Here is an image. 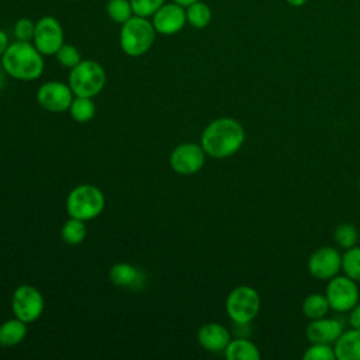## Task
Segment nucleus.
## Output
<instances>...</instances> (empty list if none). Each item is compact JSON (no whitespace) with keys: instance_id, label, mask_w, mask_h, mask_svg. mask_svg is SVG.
Listing matches in <instances>:
<instances>
[{"instance_id":"nucleus-1","label":"nucleus","mask_w":360,"mask_h":360,"mask_svg":"<svg viewBox=\"0 0 360 360\" xmlns=\"http://www.w3.org/2000/svg\"><path fill=\"white\" fill-rule=\"evenodd\" d=\"M245 142V129L239 121L221 117L210 122L201 135V146L205 155L224 159L236 153Z\"/></svg>"},{"instance_id":"nucleus-2","label":"nucleus","mask_w":360,"mask_h":360,"mask_svg":"<svg viewBox=\"0 0 360 360\" xmlns=\"http://www.w3.org/2000/svg\"><path fill=\"white\" fill-rule=\"evenodd\" d=\"M44 55L31 42L14 41L8 44L1 58L6 73L18 80H35L44 72Z\"/></svg>"},{"instance_id":"nucleus-3","label":"nucleus","mask_w":360,"mask_h":360,"mask_svg":"<svg viewBox=\"0 0 360 360\" xmlns=\"http://www.w3.org/2000/svg\"><path fill=\"white\" fill-rule=\"evenodd\" d=\"M156 34L149 18L132 15L128 21L121 24L120 46L128 56H142L152 48Z\"/></svg>"},{"instance_id":"nucleus-4","label":"nucleus","mask_w":360,"mask_h":360,"mask_svg":"<svg viewBox=\"0 0 360 360\" xmlns=\"http://www.w3.org/2000/svg\"><path fill=\"white\" fill-rule=\"evenodd\" d=\"M105 84L104 68L91 59L80 60L69 73V87L75 96L94 97Z\"/></svg>"},{"instance_id":"nucleus-5","label":"nucleus","mask_w":360,"mask_h":360,"mask_svg":"<svg viewBox=\"0 0 360 360\" xmlns=\"http://www.w3.org/2000/svg\"><path fill=\"white\" fill-rule=\"evenodd\" d=\"M104 208V195L101 190L91 184L75 187L66 198V211L69 217L82 221H90L101 214Z\"/></svg>"},{"instance_id":"nucleus-6","label":"nucleus","mask_w":360,"mask_h":360,"mask_svg":"<svg viewBox=\"0 0 360 360\" xmlns=\"http://www.w3.org/2000/svg\"><path fill=\"white\" fill-rule=\"evenodd\" d=\"M225 309L235 323L246 325L253 321L260 311L259 292L249 285H239L228 294Z\"/></svg>"},{"instance_id":"nucleus-7","label":"nucleus","mask_w":360,"mask_h":360,"mask_svg":"<svg viewBox=\"0 0 360 360\" xmlns=\"http://www.w3.org/2000/svg\"><path fill=\"white\" fill-rule=\"evenodd\" d=\"M32 44L42 55H55L65 44L63 27L58 18L44 15L35 21Z\"/></svg>"},{"instance_id":"nucleus-8","label":"nucleus","mask_w":360,"mask_h":360,"mask_svg":"<svg viewBox=\"0 0 360 360\" xmlns=\"http://www.w3.org/2000/svg\"><path fill=\"white\" fill-rule=\"evenodd\" d=\"M329 307L338 312H347L359 302V287L354 280L345 276H335L326 285Z\"/></svg>"},{"instance_id":"nucleus-9","label":"nucleus","mask_w":360,"mask_h":360,"mask_svg":"<svg viewBox=\"0 0 360 360\" xmlns=\"http://www.w3.org/2000/svg\"><path fill=\"white\" fill-rule=\"evenodd\" d=\"M11 309L15 318L25 323L37 321L44 311V297L32 285H20L11 297Z\"/></svg>"},{"instance_id":"nucleus-10","label":"nucleus","mask_w":360,"mask_h":360,"mask_svg":"<svg viewBox=\"0 0 360 360\" xmlns=\"http://www.w3.org/2000/svg\"><path fill=\"white\" fill-rule=\"evenodd\" d=\"M72 100V89L69 84L62 82H46L37 91L38 104L51 112H62L69 110Z\"/></svg>"},{"instance_id":"nucleus-11","label":"nucleus","mask_w":360,"mask_h":360,"mask_svg":"<svg viewBox=\"0 0 360 360\" xmlns=\"http://www.w3.org/2000/svg\"><path fill=\"white\" fill-rule=\"evenodd\" d=\"M342 269V256L332 246H322L311 253L308 271L318 280H330Z\"/></svg>"},{"instance_id":"nucleus-12","label":"nucleus","mask_w":360,"mask_h":360,"mask_svg":"<svg viewBox=\"0 0 360 360\" xmlns=\"http://www.w3.org/2000/svg\"><path fill=\"white\" fill-rule=\"evenodd\" d=\"M205 152L197 143H181L170 155V166L179 174H194L204 166Z\"/></svg>"},{"instance_id":"nucleus-13","label":"nucleus","mask_w":360,"mask_h":360,"mask_svg":"<svg viewBox=\"0 0 360 360\" xmlns=\"http://www.w3.org/2000/svg\"><path fill=\"white\" fill-rule=\"evenodd\" d=\"M150 18L156 32L162 35H174L187 24L186 7L174 1L165 3Z\"/></svg>"},{"instance_id":"nucleus-14","label":"nucleus","mask_w":360,"mask_h":360,"mask_svg":"<svg viewBox=\"0 0 360 360\" xmlns=\"http://www.w3.org/2000/svg\"><path fill=\"white\" fill-rule=\"evenodd\" d=\"M342 332L343 330L339 321L332 318H325V316L312 319L305 329V335L311 343H325V345L335 343Z\"/></svg>"},{"instance_id":"nucleus-15","label":"nucleus","mask_w":360,"mask_h":360,"mask_svg":"<svg viewBox=\"0 0 360 360\" xmlns=\"http://www.w3.org/2000/svg\"><path fill=\"white\" fill-rule=\"evenodd\" d=\"M198 343L208 352H222L231 340L229 330L217 322L204 323L197 333Z\"/></svg>"},{"instance_id":"nucleus-16","label":"nucleus","mask_w":360,"mask_h":360,"mask_svg":"<svg viewBox=\"0 0 360 360\" xmlns=\"http://www.w3.org/2000/svg\"><path fill=\"white\" fill-rule=\"evenodd\" d=\"M335 356L339 360H360V329L342 332L333 343Z\"/></svg>"},{"instance_id":"nucleus-17","label":"nucleus","mask_w":360,"mask_h":360,"mask_svg":"<svg viewBox=\"0 0 360 360\" xmlns=\"http://www.w3.org/2000/svg\"><path fill=\"white\" fill-rule=\"evenodd\" d=\"M110 280L118 287H141L143 273L129 263H115L110 270Z\"/></svg>"},{"instance_id":"nucleus-18","label":"nucleus","mask_w":360,"mask_h":360,"mask_svg":"<svg viewBox=\"0 0 360 360\" xmlns=\"http://www.w3.org/2000/svg\"><path fill=\"white\" fill-rule=\"evenodd\" d=\"M224 352L228 360H259L260 359V352L257 346L249 339H243V338L231 339Z\"/></svg>"},{"instance_id":"nucleus-19","label":"nucleus","mask_w":360,"mask_h":360,"mask_svg":"<svg viewBox=\"0 0 360 360\" xmlns=\"http://www.w3.org/2000/svg\"><path fill=\"white\" fill-rule=\"evenodd\" d=\"M27 335V323L18 318L8 319L0 325V346L10 347L24 340Z\"/></svg>"},{"instance_id":"nucleus-20","label":"nucleus","mask_w":360,"mask_h":360,"mask_svg":"<svg viewBox=\"0 0 360 360\" xmlns=\"http://www.w3.org/2000/svg\"><path fill=\"white\" fill-rule=\"evenodd\" d=\"M186 18H187V24L191 25L193 28L202 30L208 27V24L212 20V10L205 1L198 0L186 7Z\"/></svg>"},{"instance_id":"nucleus-21","label":"nucleus","mask_w":360,"mask_h":360,"mask_svg":"<svg viewBox=\"0 0 360 360\" xmlns=\"http://www.w3.org/2000/svg\"><path fill=\"white\" fill-rule=\"evenodd\" d=\"M329 302L326 295L323 294H309L304 298L302 301V312L305 316H308L309 319H316V318H322L328 314L329 311Z\"/></svg>"},{"instance_id":"nucleus-22","label":"nucleus","mask_w":360,"mask_h":360,"mask_svg":"<svg viewBox=\"0 0 360 360\" xmlns=\"http://www.w3.org/2000/svg\"><path fill=\"white\" fill-rule=\"evenodd\" d=\"M69 111H70V117L77 122H87L94 117L96 105L91 97L76 96V98H73L70 103Z\"/></svg>"},{"instance_id":"nucleus-23","label":"nucleus","mask_w":360,"mask_h":360,"mask_svg":"<svg viewBox=\"0 0 360 360\" xmlns=\"http://www.w3.org/2000/svg\"><path fill=\"white\" fill-rule=\"evenodd\" d=\"M60 235H62V239L68 245H79V243H82L84 236H86L84 221L70 217V219H68L65 222V225L62 226Z\"/></svg>"},{"instance_id":"nucleus-24","label":"nucleus","mask_w":360,"mask_h":360,"mask_svg":"<svg viewBox=\"0 0 360 360\" xmlns=\"http://www.w3.org/2000/svg\"><path fill=\"white\" fill-rule=\"evenodd\" d=\"M107 15L117 24H124L134 15L129 0H108L105 4Z\"/></svg>"},{"instance_id":"nucleus-25","label":"nucleus","mask_w":360,"mask_h":360,"mask_svg":"<svg viewBox=\"0 0 360 360\" xmlns=\"http://www.w3.org/2000/svg\"><path fill=\"white\" fill-rule=\"evenodd\" d=\"M342 269L347 277L360 283V246L346 249L342 256Z\"/></svg>"},{"instance_id":"nucleus-26","label":"nucleus","mask_w":360,"mask_h":360,"mask_svg":"<svg viewBox=\"0 0 360 360\" xmlns=\"http://www.w3.org/2000/svg\"><path fill=\"white\" fill-rule=\"evenodd\" d=\"M333 238L335 242L345 249L353 248L357 243L359 239V232L354 228V225L352 224H340L339 226H336L335 232H333Z\"/></svg>"},{"instance_id":"nucleus-27","label":"nucleus","mask_w":360,"mask_h":360,"mask_svg":"<svg viewBox=\"0 0 360 360\" xmlns=\"http://www.w3.org/2000/svg\"><path fill=\"white\" fill-rule=\"evenodd\" d=\"M58 62L65 66V68H75L80 60H82V56H80V52L79 49L75 46V45H70V44H63L59 51L55 53Z\"/></svg>"},{"instance_id":"nucleus-28","label":"nucleus","mask_w":360,"mask_h":360,"mask_svg":"<svg viewBox=\"0 0 360 360\" xmlns=\"http://www.w3.org/2000/svg\"><path fill=\"white\" fill-rule=\"evenodd\" d=\"M134 15L150 18L165 3L166 0H129Z\"/></svg>"},{"instance_id":"nucleus-29","label":"nucleus","mask_w":360,"mask_h":360,"mask_svg":"<svg viewBox=\"0 0 360 360\" xmlns=\"http://www.w3.org/2000/svg\"><path fill=\"white\" fill-rule=\"evenodd\" d=\"M305 360H335V350L330 345L325 343H311V346L305 350L304 356Z\"/></svg>"},{"instance_id":"nucleus-30","label":"nucleus","mask_w":360,"mask_h":360,"mask_svg":"<svg viewBox=\"0 0 360 360\" xmlns=\"http://www.w3.org/2000/svg\"><path fill=\"white\" fill-rule=\"evenodd\" d=\"M34 31H35V22L28 17H21L20 20H17L13 28L15 41H24V42L32 41Z\"/></svg>"},{"instance_id":"nucleus-31","label":"nucleus","mask_w":360,"mask_h":360,"mask_svg":"<svg viewBox=\"0 0 360 360\" xmlns=\"http://www.w3.org/2000/svg\"><path fill=\"white\" fill-rule=\"evenodd\" d=\"M349 323L354 329H360V302H357L352 309L349 315Z\"/></svg>"},{"instance_id":"nucleus-32","label":"nucleus","mask_w":360,"mask_h":360,"mask_svg":"<svg viewBox=\"0 0 360 360\" xmlns=\"http://www.w3.org/2000/svg\"><path fill=\"white\" fill-rule=\"evenodd\" d=\"M8 46V37L7 34L0 28V56L4 53V51Z\"/></svg>"},{"instance_id":"nucleus-33","label":"nucleus","mask_w":360,"mask_h":360,"mask_svg":"<svg viewBox=\"0 0 360 360\" xmlns=\"http://www.w3.org/2000/svg\"><path fill=\"white\" fill-rule=\"evenodd\" d=\"M308 0H285V3L291 7H302L307 4Z\"/></svg>"},{"instance_id":"nucleus-34","label":"nucleus","mask_w":360,"mask_h":360,"mask_svg":"<svg viewBox=\"0 0 360 360\" xmlns=\"http://www.w3.org/2000/svg\"><path fill=\"white\" fill-rule=\"evenodd\" d=\"M4 75H7V73H6V70L3 69L1 62H0V90L4 87V83H6V76H4Z\"/></svg>"},{"instance_id":"nucleus-35","label":"nucleus","mask_w":360,"mask_h":360,"mask_svg":"<svg viewBox=\"0 0 360 360\" xmlns=\"http://www.w3.org/2000/svg\"><path fill=\"white\" fill-rule=\"evenodd\" d=\"M172 1H174V3H177V4H180L183 7H187V6H190V4H193V3H195L198 0H172Z\"/></svg>"},{"instance_id":"nucleus-36","label":"nucleus","mask_w":360,"mask_h":360,"mask_svg":"<svg viewBox=\"0 0 360 360\" xmlns=\"http://www.w3.org/2000/svg\"><path fill=\"white\" fill-rule=\"evenodd\" d=\"M359 187H360V179H359Z\"/></svg>"}]
</instances>
